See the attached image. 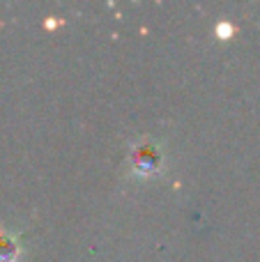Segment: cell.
<instances>
[{
  "label": "cell",
  "mask_w": 260,
  "mask_h": 262,
  "mask_svg": "<svg viewBox=\"0 0 260 262\" xmlns=\"http://www.w3.org/2000/svg\"><path fill=\"white\" fill-rule=\"evenodd\" d=\"M129 168L136 177H152L164 168V149L157 140L141 138L129 149Z\"/></svg>",
  "instance_id": "obj_1"
},
{
  "label": "cell",
  "mask_w": 260,
  "mask_h": 262,
  "mask_svg": "<svg viewBox=\"0 0 260 262\" xmlns=\"http://www.w3.org/2000/svg\"><path fill=\"white\" fill-rule=\"evenodd\" d=\"M23 253V246L14 232L7 228H0V262H18Z\"/></svg>",
  "instance_id": "obj_2"
}]
</instances>
